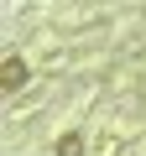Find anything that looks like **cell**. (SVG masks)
I'll list each match as a JSON object with an SVG mask.
<instances>
[{"mask_svg":"<svg viewBox=\"0 0 146 156\" xmlns=\"http://www.w3.org/2000/svg\"><path fill=\"white\" fill-rule=\"evenodd\" d=\"M0 78H5V89H21L26 83V62L21 57H5V73H0Z\"/></svg>","mask_w":146,"mask_h":156,"instance_id":"1","label":"cell"},{"mask_svg":"<svg viewBox=\"0 0 146 156\" xmlns=\"http://www.w3.org/2000/svg\"><path fill=\"white\" fill-rule=\"evenodd\" d=\"M57 156H84V140H78V135H63V140H57Z\"/></svg>","mask_w":146,"mask_h":156,"instance_id":"2","label":"cell"}]
</instances>
